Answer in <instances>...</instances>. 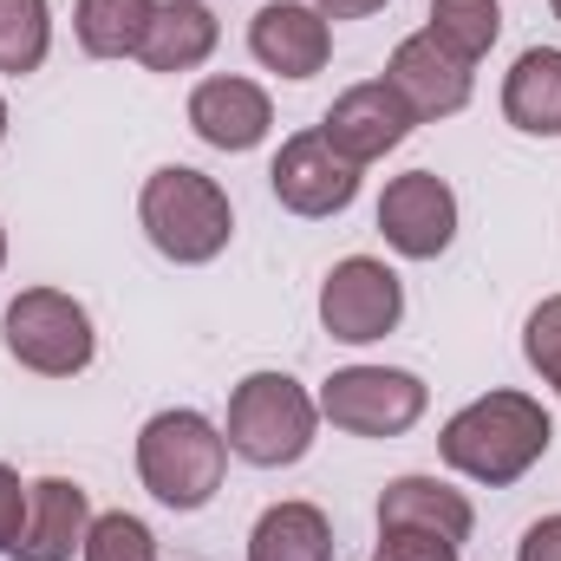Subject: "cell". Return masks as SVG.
<instances>
[{
	"instance_id": "ac0fdd59",
	"label": "cell",
	"mask_w": 561,
	"mask_h": 561,
	"mask_svg": "<svg viewBox=\"0 0 561 561\" xmlns=\"http://www.w3.org/2000/svg\"><path fill=\"white\" fill-rule=\"evenodd\" d=\"M249 561H333V523L313 503H275L249 529Z\"/></svg>"
},
{
	"instance_id": "8fae6325",
	"label": "cell",
	"mask_w": 561,
	"mask_h": 561,
	"mask_svg": "<svg viewBox=\"0 0 561 561\" xmlns=\"http://www.w3.org/2000/svg\"><path fill=\"white\" fill-rule=\"evenodd\" d=\"M386 85L412 105V118H450L470 105L477 79H470V59H457L444 39L412 33L392 46V66H386Z\"/></svg>"
},
{
	"instance_id": "cb8c5ba5",
	"label": "cell",
	"mask_w": 561,
	"mask_h": 561,
	"mask_svg": "<svg viewBox=\"0 0 561 561\" xmlns=\"http://www.w3.org/2000/svg\"><path fill=\"white\" fill-rule=\"evenodd\" d=\"M373 561H457V542H444V536H419V529H386Z\"/></svg>"
},
{
	"instance_id": "f546056e",
	"label": "cell",
	"mask_w": 561,
	"mask_h": 561,
	"mask_svg": "<svg viewBox=\"0 0 561 561\" xmlns=\"http://www.w3.org/2000/svg\"><path fill=\"white\" fill-rule=\"evenodd\" d=\"M549 7H556V20H561V0H549Z\"/></svg>"
},
{
	"instance_id": "ffe728a7",
	"label": "cell",
	"mask_w": 561,
	"mask_h": 561,
	"mask_svg": "<svg viewBox=\"0 0 561 561\" xmlns=\"http://www.w3.org/2000/svg\"><path fill=\"white\" fill-rule=\"evenodd\" d=\"M53 53V7L46 0H0V72L26 79Z\"/></svg>"
},
{
	"instance_id": "d6986e66",
	"label": "cell",
	"mask_w": 561,
	"mask_h": 561,
	"mask_svg": "<svg viewBox=\"0 0 561 561\" xmlns=\"http://www.w3.org/2000/svg\"><path fill=\"white\" fill-rule=\"evenodd\" d=\"M150 13H157V0H79L72 33L92 59H138Z\"/></svg>"
},
{
	"instance_id": "d4e9b609",
	"label": "cell",
	"mask_w": 561,
	"mask_h": 561,
	"mask_svg": "<svg viewBox=\"0 0 561 561\" xmlns=\"http://www.w3.org/2000/svg\"><path fill=\"white\" fill-rule=\"evenodd\" d=\"M26 496H33V483H20V470H13V463H0V556H13V549H20Z\"/></svg>"
},
{
	"instance_id": "603a6c76",
	"label": "cell",
	"mask_w": 561,
	"mask_h": 561,
	"mask_svg": "<svg viewBox=\"0 0 561 561\" xmlns=\"http://www.w3.org/2000/svg\"><path fill=\"white\" fill-rule=\"evenodd\" d=\"M523 359L542 373V386H556V399H561V294H549L523 320Z\"/></svg>"
},
{
	"instance_id": "5bb4252c",
	"label": "cell",
	"mask_w": 561,
	"mask_h": 561,
	"mask_svg": "<svg viewBox=\"0 0 561 561\" xmlns=\"http://www.w3.org/2000/svg\"><path fill=\"white\" fill-rule=\"evenodd\" d=\"M92 529V496L72 477H39L26 496V529H20V561H72Z\"/></svg>"
},
{
	"instance_id": "7402d4cb",
	"label": "cell",
	"mask_w": 561,
	"mask_h": 561,
	"mask_svg": "<svg viewBox=\"0 0 561 561\" xmlns=\"http://www.w3.org/2000/svg\"><path fill=\"white\" fill-rule=\"evenodd\" d=\"M85 561H157V536H150V523L144 516H125V510H105V516H92V529H85Z\"/></svg>"
},
{
	"instance_id": "9a60e30c",
	"label": "cell",
	"mask_w": 561,
	"mask_h": 561,
	"mask_svg": "<svg viewBox=\"0 0 561 561\" xmlns=\"http://www.w3.org/2000/svg\"><path fill=\"white\" fill-rule=\"evenodd\" d=\"M386 529H419V536H444V542H470L477 529V510L463 490L437 483V477H392L386 496H379V536Z\"/></svg>"
},
{
	"instance_id": "52a82bcc",
	"label": "cell",
	"mask_w": 561,
	"mask_h": 561,
	"mask_svg": "<svg viewBox=\"0 0 561 561\" xmlns=\"http://www.w3.org/2000/svg\"><path fill=\"white\" fill-rule=\"evenodd\" d=\"M405 320V287L386 262L373 255H346L333 262V275L320 280V327L340 346H373Z\"/></svg>"
},
{
	"instance_id": "f1b7e54d",
	"label": "cell",
	"mask_w": 561,
	"mask_h": 561,
	"mask_svg": "<svg viewBox=\"0 0 561 561\" xmlns=\"http://www.w3.org/2000/svg\"><path fill=\"white\" fill-rule=\"evenodd\" d=\"M0 268H7V229H0Z\"/></svg>"
},
{
	"instance_id": "83f0119b",
	"label": "cell",
	"mask_w": 561,
	"mask_h": 561,
	"mask_svg": "<svg viewBox=\"0 0 561 561\" xmlns=\"http://www.w3.org/2000/svg\"><path fill=\"white\" fill-rule=\"evenodd\" d=\"M0 138H7V99H0Z\"/></svg>"
},
{
	"instance_id": "7c38bea8",
	"label": "cell",
	"mask_w": 561,
	"mask_h": 561,
	"mask_svg": "<svg viewBox=\"0 0 561 561\" xmlns=\"http://www.w3.org/2000/svg\"><path fill=\"white\" fill-rule=\"evenodd\" d=\"M190 131L209 144V150H255V144L275 131V105L255 79H236V72H216L190 92Z\"/></svg>"
},
{
	"instance_id": "9c48e42d",
	"label": "cell",
	"mask_w": 561,
	"mask_h": 561,
	"mask_svg": "<svg viewBox=\"0 0 561 561\" xmlns=\"http://www.w3.org/2000/svg\"><path fill=\"white\" fill-rule=\"evenodd\" d=\"M379 236L405 262H437L457 242V190L437 170H405L379 196Z\"/></svg>"
},
{
	"instance_id": "44dd1931",
	"label": "cell",
	"mask_w": 561,
	"mask_h": 561,
	"mask_svg": "<svg viewBox=\"0 0 561 561\" xmlns=\"http://www.w3.org/2000/svg\"><path fill=\"white\" fill-rule=\"evenodd\" d=\"M431 39H444L457 59H483L503 33V0H431Z\"/></svg>"
},
{
	"instance_id": "484cf974",
	"label": "cell",
	"mask_w": 561,
	"mask_h": 561,
	"mask_svg": "<svg viewBox=\"0 0 561 561\" xmlns=\"http://www.w3.org/2000/svg\"><path fill=\"white\" fill-rule=\"evenodd\" d=\"M516 561H561V516L529 523V529H523V542H516Z\"/></svg>"
},
{
	"instance_id": "7a4b0ae2",
	"label": "cell",
	"mask_w": 561,
	"mask_h": 561,
	"mask_svg": "<svg viewBox=\"0 0 561 561\" xmlns=\"http://www.w3.org/2000/svg\"><path fill=\"white\" fill-rule=\"evenodd\" d=\"M138 222L150 236V249L176 268H203L229 249L236 236V209L222 196L216 176L190 170V163H163L144 176V196H138Z\"/></svg>"
},
{
	"instance_id": "4316f807",
	"label": "cell",
	"mask_w": 561,
	"mask_h": 561,
	"mask_svg": "<svg viewBox=\"0 0 561 561\" xmlns=\"http://www.w3.org/2000/svg\"><path fill=\"white\" fill-rule=\"evenodd\" d=\"M320 7V20H366V13H379L386 0H313Z\"/></svg>"
},
{
	"instance_id": "e0dca14e",
	"label": "cell",
	"mask_w": 561,
	"mask_h": 561,
	"mask_svg": "<svg viewBox=\"0 0 561 561\" xmlns=\"http://www.w3.org/2000/svg\"><path fill=\"white\" fill-rule=\"evenodd\" d=\"M503 118L523 138H561V53L529 46L503 79Z\"/></svg>"
},
{
	"instance_id": "ba28073f",
	"label": "cell",
	"mask_w": 561,
	"mask_h": 561,
	"mask_svg": "<svg viewBox=\"0 0 561 561\" xmlns=\"http://www.w3.org/2000/svg\"><path fill=\"white\" fill-rule=\"evenodd\" d=\"M268 183H275V203L287 216L320 222V216H340V209L359 196V163H346L333 144L320 138V125H313V131H294V138L275 150Z\"/></svg>"
},
{
	"instance_id": "2e32d148",
	"label": "cell",
	"mask_w": 561,
	"mask_h": 561,
	"mask_svg": "<svg viewBox=\"0 0 561 561\" xmlns=\"http://www.w3.org/2000/svg\"><path fill=\"white\" fill-rule=\"evenodd\" d=\"M216 39H222V26H216V13L203 0H157L138 59L150 72H196L216 53Z\"/></svg>"
},
{
	"instance_id": "8992f818",
	"label": "cell",
	"mask_w": 561,
	"mask_h": 561,
	"mask_svg": "<svg viewBox=\"0 0 561 561\" xmlns=\"http://www.w3.org/2000/svg\"><path fill=\"white\" fill-rule=\"evenodd\" d=\"M431 392L405 366H346L320 386V419L353 437H405L424 419Z\"/></svg>"
},
{
	"instance_id": "5b68a950",
	"label": "cell",
	"mask_w": 561,
	"mask_h": 561,
	"mask_svg": "<svg viewBox=\"0 0 561 561\" xmlns=\"http://www.w3.org/2000/svg\"><path fill=\"white\" fill-rule=\"evenodd\" d=\"M0 340L39 379H79L92 366V353H99L92 313L66 287H20L7 300V313H0Z\"/></svg>"
},
{
	"instance_id": "6da1fadb",
	"label": "cell",
	"mask_w": 561,
	"mask_h": 561,
	"mask_svg": "<svg viewBox=\"0 0 561 561\" xmlns=\"http://www.w3.org/2000/svg\"><path fill=\"white\" fill-rule=\"evenodd\" d=\"M549 444H556V424L542 412V399H529V392H483L437 431V457L457 477L490 483V490L529 477L549 457Z\"/></svg>"
},
{
	"instance_id": "30bf717a",
	"label": "cell",
	"mask_w": 561,
	"mask_h": 561,
	"mask_svg": "<svg viewBox=\"0 0 561 561\" xmlns=\"http://www.w3.org/2000/svg\"><path fill=\"white\" fill-rule=\"evenodd\" d=\"M412 105L386 85V79H366V85H353V92H340L333 105H327V118H320V138L333 144L346 163H379L386 150H399V144L412 138Z\"/></svg>"
},
{
	"instance_id": "3957f363",
	"label": "cell",
	"mask_w": 561,
	"mask_h": 561,
	"mask_svg": "<svg viewBox=\"0 0 561 561\" xmlns=\"http://www.w3.org/2000/svg\"><path fill=\"white\" fill-rule=\"evenodd\" d=\"M138 477L163 510L190 516V510L216 503V490L229 477V437L203 419V412H190V405L157 412L138 431Z\"/></svg>"
},
{
	"instance_id": "277c9868",
	"label": "cell",
	"mask_w": 561,
	"mask_h": 561,
	"mask_svg": "<svg viewBox=\"0 0 561 561\" xmlns=\"http://www.w3.org/2000/svg\"><path fill=\"white\" fill-rule=\"evenodd\" d=\"M320 431V399H307V386L294 373H249L229 392V450L255 470H287L313 450Z\"/></svg>"
},
{
	"instance_id": "4fadbf2b",
	"label": "cell",
	"mask_w": 561,
	"mask_h": 561,
	"mask_svg": "<svg viewBox=\"0 0 561 561\" xmlns=\"http://www.w3.org/2000/svg\"><path fill=\"white\" fill-rule=\"evenodd\" d=\"M249 53L280 72V79H313L327 72V53H333V26L320 20V7L307 0H268L255 20H249Z\"/></svg>"
}]
</instances>
